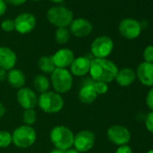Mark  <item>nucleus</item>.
<instances>
[{"mask_svg": "<svg viewBox=\"0 0 153 153\" xmlns=\"http://www.w3.org/2000/svg\"><path fill=\"white\" fill-rule=\"evenodd\" d=\"M117 66L107 59H93L91 60L89 73L95 81L110 83L114 80L118 72Z\"/></svg>", "mask_w": 153, "mask_h": 153, "instance_id": "nucleus-1", "label": "nucleus"}, {"mask_svg": "<svg viewBox=\"0 0 153 153\" xmlns=\"http://www.w3.org/2000/svg\"><path fill=\"white\" fill-rule=\"evenodd\" d=\"M74 137L72 131L64 125L55 126L50 133V139L53 145L56 149L62 150L70 149L73 146Z\"/></svg>", "mask_w": 153, "mask_h": 153, "instance_id": "nucleus-2", "label": "nucleus"}, {"mask_svg": "<svg viewBox=\"0 0 153 153\" xmlns=\"http://www.w3.org/2000/svg\"><path fill=\"white\" fill-rule=\"evenodd\" d=\"M47 19L57 28H67L73 21V13L65 7H52L47 12Z\"/></svg>", "mask_w": 153, "mask_h": 153, "instance_id": "nucleus-3", "label": "nucleus"}, {"mask_svg": "<svg viewBox=\"0 0 153 153\" xmlns=\"http://www.w3.org/2000/svg\"><path fill=\"white\" fill-rule=\"evenodd\" d=\"M37 105L45 113L56 114L63 108L64 100L59 94L52 91H47L41 94L38 97Z\"/></svg>", "mask_w": 153, "mask_h": 153, "instance_id": "nucleus-4", "label": "nucleus"}, {"mask_svg": "<svg viewBox=\"0 0 153 153\" xmlns=\"http://www.w3.org/2000/svg\"><path fill=\"white\" fill-rule=\"evenodd\" d=\"M51 84L58 94L68 92L73 85V76L67 68H58L51 73Z\"/></svg>", "mask_w": 153, "mask_h": 153, "instance_id": "nucleus-5", "label": "nucleus"}, {"mask_svg": "<svg viewBox=\"0 0 153 153\" xmlns=\"http://www.w3.org/2000/svg\"><path fill=\"white\" fill-rule=\"evenodd\" d=\"M36 131L32 126L21 125L12 133V142L18 148L26 149L33 145L36 140Z\"/></svg>", "mask_w": 153, "mask_h": 153, "instance_id": "nucleus-6", "label": "nucleus"}, {"mask_svg": "<svg viewBox=\"0 0 153 153\" xmlns=\"http://www.w3.org/2000/svg\"><path fill=\"white\" fill-rule=\"evenodd\" d=\"M90 49L95 59H106L113 51L114 42L109 36L102 35L93 41Z\"/></svg>", "mask_w": 153, "mask_h": 153, "instance_id": "nucleus-7", "label": "nucleus"}, {"mask_svg": "<svg viewBox=\"0 0 153 153\" xmlns=\"http://www.w3.org/2000/svg\"><path fill=\"white\" fill-rule=\"evenodd\" d=\"M120 34L127 40H134L138 38L142 31L141 25L133 18L123 19L118 26Z\"/></svg>", "mask_w": 153, "mask_h": 153, "instance_id": "nucleus-8", "label": "nucleus"}, {"mask_svg": "<svg viewBox=\"0 0 153 153\" xmlns=\"http://www.w3.org/2000/svg\"><path fill=\"white\" fill-rule=\"evenodd\" d=\"M96 142V135L93 131L84 130L78 132L74 137V147L79 153L90 150Z\"/></svg>", "mask_w": 153, "mask_h": 153, "instance_id": "nucleus-9", "label": "nucleus"}, {"mask_svg": "<svg viewBox=\"0 0 153 153\" xmlns=\"http://www.w3.org/2000/svg\"><path fill=\"white\" fill-rule=\"evenodd\" d=\"M107 138L115 145H127L131 140V132L125 126L114 124L107 130Z\"/></svg>", "mask_w": 153, "mask_h": 153, "instance_id": "nucleus-10", "label": "nucleus"}, {"mask_svg": "<svg viewBox=\"0 0 153 153\" xmlns=\"http://www.w3.org/2000/svg\"><path fill=\"white\" fill-rule=\"evenodd\" d=\"M15 21V27L16 32L21 34L31 33L36 26V18L30 13H23L19 15Z\"/></svg>", "mask_w": 153, "mask_h": 153, "instance_id": "nucleus-11", "label": "nucleus"}, {"mask_svg": "<svg viewBox=\"0 0 153 153\" xmlns=\"http://www.w3.org/2000/svg\"><path fill=\"white\" fill-rule=\"evenodd\" d=\"M93 31L92 24L85 18L73 19L69 25V32L74 36L82 38L89 35Z\"/></svg>", "mask_w": 153, "mask_h": 153, "instance_id": "nucleus-12", "label": "nucleus"}, {"mask_svg": "<svg viewBox=\"0 0 153 153\" xmlns=\"http://www.w3.org/2000/svg\"><path fill=\"white\" fill-rule=\"evenodd\" d=\"M17 101L25 110L33 109L38 104V97L33 89L29 88H22L17 92Z\"/></svg>", "mask_w": 153, "mask_h": 153, "instance_id": "nucleus-13", "label": "nucleus"}, {"mask_svg": "<svg viewBox=\"0 0 153 153\" xmlns=\"http://www.w3.org/2000/svg\"><path fill=\"white\" fill-rule=\"evenodd\" d=\"M94 82L91 78L86 79L82 82L81 88L79 91V98L83 104H92L96 101L97 94L94 88Z\"/></svg>", "mask_w": 153, "mask_h": 153, "instance_id": "nucleus-14", "label": "nucleus"}, {"mask_svg": "<svg viewBox=\"0 0 153 153\" xmlns=\"http://www.w3.org/2000/svg\"><path fill=\"white\" fill-rule=\"evenodd\" d=\"M140 82L146 87H153V63L141 62L136 71Z\"/></svg>", "mask_w": 153, "mask_h": 153, "instance_id": "nucleus-15", "label": "nucleus"}, {"mask_svg": "<svg viewBox=\"0 0 153 153\" xmlns=\"http://www.w3.org/2000/svg\"><path fill=\"white\" fill-rule=\"evenodd\" d=\"M91 60L88 56H82L74 59L70 67V73L72 76H83L89 73Z\"/></svg>", "mask_w": 153, "mask_h": 153, "instance_id": "nucleus-16", "label": "nucleus"}, {"mask_svg": "<svg viewBox=\"0 0 153 153\" xmlns=\"http://www.w3.org/2000/svg\"><path fill=\"white\" fill-rule=\"evenodd\" d=\"M52 59L56 68H67L71 65L75 59L74 52L67 48L60 49L57 51L53 55Z\"/></svg>", "mask_w": 153, "mask_h": 153, "instance_id": "nucleus-17", "label": "nucleus"}, {"mask_svg": "<svg viewBox=\"0 0 153 153\" xmlns=\"http://www.w3.org/2000/svg\"><path fill=\"white\" fill-rule=\"evenodd\" d=\"M17 57L13 50L8 47H0V68L5 70L14 68Z\"/></svg>", "mask_w": 153, "mask_h": 153, "instance_id": "nucleus-18", "label": "nucleus"}, {"mask_svg": "<svg viewBox=\"0 0 153 153\" xmlns=\"http://www.w3.org/2000/svg\"><path fill=\"white\" fill-rule=\"evenodd\" d=\"M135 79H136V73L131 68H124L118 70L114 79L119 86L125 88L131 86L135 81Z\"/></svg>", "mask_w": 153, "mask_h": 153, "instance_id": "nucleus-19", "label": "nucleus"}, {"mask_svg": "<svg viewBox=\"0 0 153 153\" xmlns=\"http://www.w3.org/2000/svg\"><path fill=\"white\" fill-rule=\"evenodd\" d=\"M7 79L8 84L14 88H22L25 84V75L18 68H12L7 73Z\"/></svg>", "mask_w": 153, "mask_h": 153, "instance_id": "nucleus-20", "label": "nucleus"}, {"mask_svg": "<svg viewBox=\"0 0 153 153\" xmlns=\"http://www.w3.org/2000/svg\"><path fill=\"white\" fill-rule=\"evenodd\" d=\"M38 67L42 72L48 73V74H50V73L51 74L56 69V66L54 64L52 56H42V57H41L39 61H38Z\"/></svg>", "mask_w": 153, "mask_h": 153, "instance_id": "nucleus-21", "label": "nucleus"}, {"mask_svg": "<svg viewBox=\"0 0 153 153\" xmlns=\"http://www.w3.org/2000/svg\"><path fill=\"white\" fill-rule=\"evenodd\" d=\"M33 86L39 93L42 94L49 90L50 81L44 75H38L33 79Z\"/></svg>", "mask_w": 153, "mask_h": 153, "instance_id": "nucleus-22", "label": "nucleus"}, {"mask_svg": "<svg viewBox=\"0 0 153 153\" xmlns=\"http://www.w3.org/2000/svg\"><path fill=\"white\" fill-rule=\"evenodd\" d=\"M70 32L68 28H57L55 32V40L59 44H65L69 41Z\"/></svg>", "mask_w": 153, "mask_h": 153, "instance_id": "nucleus-23", "label": "nucleus"}, {"mask_svg": "<svg viewBox=\"0 0 153 153\" xmlns=\"http://www.w3.org/2000/svg\"><path fill=\"white\" fill-rule=\"evenodd\" d=\"M36 112L33 109H26L23 114V121L25 125L32 126L36 122Z\"/></svg>", "mask_w": 153, "mask_h": 153, "instance_id": "nucleus-24", "label": "nucleus"}, {"mask_svg": "<svg viewBox=\"0 0 153 153\" xmlns=\"http://www.w3.org/2000/svg\"><path fill=\"white\" fill-rule=\"evenodd\" d=\"M12 143V134L7 131H0V148H7Z\"/></svg>", "mask_w": 153, "mask_h": 153, "instance_id": "nucleus-25", "label": "nucleus"}, {"mask_svg": "<svg viewBox=\"0 0 153 153\" xmlns=\"http://www.w3.org/2000/svg\"><path fill=\"white\" fill-rule=\"evenodd\" d=\"M94 88L98 95H104L105 93H107L108 91V85L107 83L105 82H101V81H95L94 82Z\"/></svg>", "mask_w": 153, "mask_h": 153, "instance_id": "nucleus-26", "label": "nucleus"}, {"mask_svg": "<svg viewBox=\"0 0 153 153\" xmlns=\"http://www.w3.org/2000/svg\"><path fill=\"white\" fill-rule=\"evenodd\" d=\"M143 59L145 62L153 63V45H148L143 51Z\"/></svg>", "mask_w": 153, "mask_h": 153, "instance_id": "nucleus-27", "label": "nucleus"}, {"mask_svg": "<svg viewBox=\"0 0 153 153\" xmlns=\"http://www.w3.org/2000/svg\"><path fill=\"white\" fill-rule=\"evenodd\" d=\"M1 28L7 33L13 32L16 27H15V21L12 19H6L1 23Z\"/></svg>", "mask_w": 153, "mask_h": 153, "instance_id": "nucleus-28", "label": "nucleus"}, {"mask_svg": "<svg viewBox=\"0 0 153 153\" xmlns=\"http://www.w3.org/2000/svg\"><path fill=\"white\" fill-rule=\"evenodd\" d=\"M145 126L149 132L153 133V112H150L146 115Z\"/></svg>", "mask_w": 153, "mask_h": 153, "instance_id": "nucleus-29", "label": "nucleus"}, {"mask_svg": "<svg viewBox=\"0 0 153 153\" xmlns=\"http://www.w3.org/2000/svg\"><path fill=\"white\" fill-rule=\"evenodd\" d=\"M146 104H147L148 107L151 110V112H153V88H151L147 94Z\"/></svg>", "mask_w": 153, "mask_h": 153, "instance_id": "nucleus-30", "label": "nucleus"}, {"mask_svg": "<svg viewBox=\"0 0 153 153\" xmlns=\"http://www.w3.org/2000/svg\"><path fill=\"white\" fill-rule=\"evenodd\" d=\"M115 153H132V149L128 145H122L118 147Z\"/></svg>", "mask_w": 153, "mask_h": 153, "instance_id": "nucleus-31", "label": "nucleus"}, {"mask_svg": "<svg viewBox=\"0 0 153 153\" xmlns=\"http://www.w3.org/2000/svg\"><path fill=\"white\" fill-rule=\"evenodd\" d=\"M7 2L6 0H0V16L5 15L7 11Z\"/></svg>", "mask_w": 153, "mask_h": 153, "instance_id": "nucleus-32", "label": "nucleus"}, {"mask_svg": "<svg viewBox=\"0 0 153 153\" xmlns=\"http://www.w3.org/2000/svg\"><path fill=\"white\" fill-rule=\"evenodd\" d=\"M6 2L12 5V6H21L23 4H25L26 2V0H6Z\"/></svg>", "mask_w": 153, "mask_h": 153, "instance_id": "nucleus-33", "label": "nucleus"}, {"mask_svg": "<svg viewBox=\"0 0 153 153\" xmlns=\"http://www.w3.org/2000/svg\"><path fill=\"white\" fill-rule=\"evenodd\" d=\"M7 70L0 68V82H3L5 79H7Z\"/></svg>", "mask_w": 153, "mask_h": 153, "instance_id": "nucleus-34", "label": "nucleus"}, {"mask_svg": "<svg viewBox=\"0 0 153 153\" xmlns=\"http://www.w3.org/2000/svg\"><path fill=\"white\" fill-rule=\"evenodd\" d=\"M5 114H6V107L1 102H0V117H3Z\"/></svg>", "mask_w": 153, "mask_h": 153, "instance_id": "nucleus-35", "label": "nucleus"}, {"mask_svg": "<svg viewBox=\"0 0 153 153\" xmlns=\"http://www.w3.org/2000/svg\"><path fill=\"white\" fill-rule=\"evenodd\" d=\"M64 153H79V152L78 150H76V149L70 148V149H68L64 150Z\"/></svg>", "mask_w": 153, "mask_h": 153, "instance_id": "nucleus-36", "label": "nucleus"}, {"mask_svg": "<svg viewBox=\"0 0 153 153\" xmlns=\"http://www.w3.org/2000/svg\"><path fill=\"white\" fill-rule=\"evenodd\" d=\"M50 153H64V150L59 149H52Z\"/></svg>", "mask_w": 153, "mask_h": 153, "instance_id": "nucleus-37", "label": "nucleus"}, {"mask_svg": "<svg viewBox=\"0 0 153 153\" xmlns=\"http://www.w3.org/2000/svg\"><path fill=\"white\" fill-rule=\"evenodd\" d=\"M50 1H51V2H53V3H57V4H59V3L63 2L64 0H50Z\"/></svg>", "mask_w": 153, "mask_h": 153, "instance_id": "nucleus-38", "label": "nucleus"}, {"mask_svg": "<svg viewBox=\"0 0 153 153\" xmlns=\"http://www.w3.org/2000/svg\"><path fill=\"white\" fill-rule=\"evenodd\" d=\"M147 153H153V149H149L147 151Z\"/></svg>", "mask_w": 153, "mask_h": 153, "instance_id": "nucleus-39", "label": "nucleus"}, {"mask_svg": "<svg viewBox=\"0 0 153 153\" xmlns=\"http://www.w3.org/2000/svg\"><path fill=\"white\" fill-rule=\"evenodd\" d=\"M33 1H40V0H33Z\"/></svg>", "mask_w": 153, "mask_h": 153, "instance_id": "nucleus-40", "label": "nucleus"}]
</instances>
